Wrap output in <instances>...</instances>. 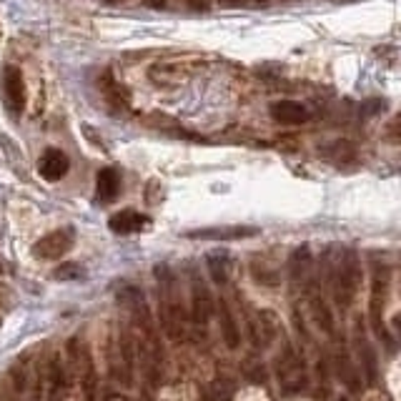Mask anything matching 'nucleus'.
I'll return each instance as SVG.
<instances>
[{
  "label": "nucleus",
  "instance_id": "obj_10",
  "mask_svg": "<svg viewBox=\"0 0 401 401\" xmlns=\"http://www.w3.org/2000/svg\"><path fill=\"white\" fill-rule=\"evenodd\" d=\"M306 291H309V294H306V306H309L311 319L316 321L319 329L326 331L329 336H334V316H331L329 306H326V298L321 296L319 286H316V283H309Z\"/></svg>",
  "mask_w": 401,
  "mask_h": 401
},
{
  "label": "nucleus",
  "instance_id": "obj_9",
  "mask_svg": "<svg viewBox=\"0 0 401 401\" xmlns=\"http://www.w3.org/2000/svg\"><path fill=\"white\" fill-rule=\"evenodd\" d=\"M188 238H206V241H241V238L258 236L256 226H218V229H198L186 233Z\"/></svg>",
  "mask_w": 401,
  "mask_h": 401
},
{
  "label": "nucleus",
  "instance_id": "obj_13",
  "mask_svg": "<svg viewBox=\"0 0 401 401\" xmlns=\"http://www.w3.org/2000/svg\"><path fill=\"white\" fill-rule=\"evenodd\" d=\"M271 118L281 125H301L309 121V111L306 105L298 103V100H276L271 105Z\"/></svg>",
  "mask_w": 401,
  "mask_h": 401
},
{
  "label": "nucleus",
  "instance_id": "obj_23",
  "mask_svg": "<svg viewBox=\"0 0 401 401\" xmlns=\"http://www.w3.org/2000/svg\"><path fill=\"white\" fill-rule=\"evenodd\" d=\"M145 201H148L151 206H156V204L163 201V188H161L158 181H151V184L145 186Z\"/></svg>",
  "mask_w": 401,
  "mask_h": 401
},
{
  "label": "nucleus",
  "instance_id": "obj_11",
  "mask_svg": "<svg viewBox=\"0 0 401 401\" xmlns=\"http://www.w3.org/2000/svg\"><path fill=\"white\" fill-rule=\"evenodd\" d=\"M191 311L196 323H208L211 314H213V296H211L208 286L201 281V276L191 278Z\"/></svg>",
  "mask_w": 401,
  "mask_h": 401
},
{
  "label": "nucleus",
  "instance_id": "obj_21",
  "mask_svg": "<svg viewBox=\"0 0 401 401\" xmlns=\"http://www.w3.org/2000/svg\"><path fill=\"white\" fill-rule=\"evenodd\" d=\"M53 278H58V281H78V278H83V266H78V263H60L58 269L53 271Z\"/></svg>",
  "mask_w": 401,
  "mask_h": 401
},
{
  "label": "nucleus",
  "instance_id": "obj_17",
  "mask_svg": "<svg viewBox=\"0 0 401 401\" xmlns=\"http://www.w3.org/2000/svg\"><path fill=\"white\" fill-rule=\"evenodd\" d=\"M354 344H356V351H359V359H362V366L366 371L368 382H374L376 379V354L371 349V344L364 339V331H362V323H359V329L354 334Z\"/></svg>",
  "mask_w": 401,
  "mask_h": 401
},
{
  "label": "nucleus",
  "instance_id": "obj_14",
  "mask_svg": "<svg viewBox=\"0 0 401 401\" xmlns=\"http://www.w3.org/2000/svg\"><path fill=\"white\" fill-rule=\"evenodd\" d=\"M121 193V173L116 168H100L96 176V196L103 204H113Z\"/></svg>",
  "mask_w": 401,
  "mask_h": 401
},
{
  "label": "nucleus",
  "instance_id": "obj_7",
  "mask_svg": "<svg viewBox=\"0 0 401 401\" xmlns=\"http://www.w3.org/2000/svg\"><path fill=\"white\" fill-rule=\"evenodd\" d=\"M148 226H151V218L133 208H123L108 218V229L113 233H118V236H131V233H139V231L148 229Z\"/></svg>",
  "mask_w": 401,
  "mask_h": 401
},
{
  "label": "nucleus",
  "instance_id": "obj_5",
  "mask_svg": "<svg viewBox=\"0 0 401 401\" xmlns=\"http://www.w3.org/2000/svg\"><path fill=\"white\" fill-rule=\"evenodd\" d=\"M0 83H3V100H6V108L10 113H20L26 108V78H23L20 68H15V66L3 68Z\"/></svg>",
  "mask_w": 401,
  "mask_h": 401
},
{
  "label": "nucleus",
  "instance_id": "obj_27",
  "mask_svg": "<svg viewBox=\"0 0 401 401\" xmlns=\"http://www.w3.org/2000/svg\"><path fill=\"white\" fill-rule=\"evenodd\" d=\"M339 401H349V399H346V396H344V399H339Z\"/></svg>",
  "mask_w": 401,
  "mask_h": 401
},
{
  "label": "nucleus",
  "instance_id": "obj_8",
  "mask_svg": "<svg viewBox=\"0 0 401 401\" xmlns=\"http://www.w3.org/2000/svg\"><path fill=\"white\" fill-rule=\"evenodd\" d=\"M71 171V158L66 156V151H60V148H48L38 161V173L46 181L55 184L60 178H66V173Z\"/></svg>",
  "mask_w": 401,
  "mask_h": 401
},
{
  "label": "nucleus",
  "instance_id": "obj_12",
  "mask_svg": "<svg viewBox=\"0 0 401 401\" xmlns=\"http://www.w3.org/2000/svg\"><path fill=\"white\" fill-rule=\"evenodd\" d=\"M289 281L294 289H306L311 283V251L309 246H298L289 256Z\"/></svg>",
  "mask_w": 401,
  "mask_h": 401
},
{
  "label": "nucleus",
  "instance_id": "obj_4",
  "mask_svg": "<svg viewBox=\"0 0 401 401\" xmlns=\"http://www.w3.org/2000/svg\"><path fill=\"white\" fill-rule=\"evenodd\" d=\"M73 244H75V233H73V229L51 231V233H46L40 241H35L33 244V256L40 258V261H53V258L66 256L68 251L73 249Z\"/></svg>",
  "mask_w": 401,
  "mask_h": 401
},
{
  "label": "nucleus",
  "instance_id": "obj_20",
  "mask_svg": "<svg viewBox=\"0 0 401 401\" xmlns=\"http://www.w3.org/2000/svg\"><path fill=\"white\" fill-rule=\"evenodd\" d=\"M251 278L258 283V286H269V289H276L281 286V274H278L274 266H266L261 261H251Z\"/></svg>",
  "mask_w": 401,
  "mask_h": 401
},
{
  "label": "nucleus",
  "instance_id": "obj_26",
  "mask_svg": "<svg viewBox=\"0 0 401 401\" xmlns=\"http://www.w3.org/2000/svg\"><path fill=\"white\" fill-rule=\"evenodd\" d=\"M394 326H396V329L401 331V311H399V314L394 316Z\"/></svg>",
  "mask_w": 401,
  "mask_h": 401
},
{
  "label": "nucleus",
  "instance_id": "obj_22",
  "mask_svg": "<svg viewBox=\"0 0 401 401\" xmlns=\"http://www.w3.org/2000/svg\"><path fill=\"white\" fill-rule=\"evenodd\" d=\"M384 139L391 141V143H401V111L396 113L394 118L386 123V131H384Z\"/></svg>",
  "mask_w": 401,
  "mask_h": 401
},
{
  "label": "nucleus",
  "instance_id": "obj_2",
  "mask_svg": "<svg viewBox=\"0 0 401 401\" xmlns=\"http://www.w3.org/2000/svg\"><path fill=\"white\" fill-rule=\"evenodd\" d=\"M204 68L201 58H171V60H158L148 68V78L153 86L158 88H176L184 86L186 80H191L196 71Z\"/></svg>",
  "mask_w": 401,
  "mask_h": 401
},
{
  "label": "nucleus",
  "instance_id": "obj_15",
  "mask_svg": "<svg viewBox=\"0 0 401 401\" xmlns=\"http://www.w3.org/2000/svg\"><path fill=\"white\" fill-rule=\"evenodd\" d=\"M218 319H221V334H224V344L231 351H236L241 346V331H238L236 316L231 311V306L226 303V298H221L218 303Z\"/></svg>",
  "mask_w": 401,
  "mask_h": 401
},
{
  "label": "nucleus",
  "instance_id": "obj_28",
  "mask_svg": "<svg viewBox=\"0 0 401 401\" xmlns=\"http://www.w3.org/2000/svg\"><path fill=\"white\" fill-rule=\"evenodd\" d=\"M0 271H3V263H0Z\"/></svg>",
  "mask_w": 401,
  "mask_h": 401
},
{
  "label": "nucleus",
  "instance_id": "obj_3",
  "mask_svg": "<svg viewBox=\"0 0 401 401\" xmlns=\"http://www.w3.org/2000/svg\"><path fill=\"white\" fill-rule=\"evenodd\" d=\"M389 298V266L382 261L371 263V294H368V319L376 336L386 339V326H384V309Z\"/></svg>",
  "mask_w": 401,
  "mask_h": 401
},
{
  "label": "nucleus",
  "instance_id": "obj_18",
  "mask_svg": "<svg viewBox=\"0 0 401 401\" xmlns=\"http://www.w3.org/2000/svg\"><path fill=\"white\" fill-rule=\"evenodd\" d=\"M206 266H208L211 278H213L218 286H224V283L229 281L231 261H229V256H226L224 251H211L208 256H206Z\"/></svg>",
  "mask_w": 401,
  "mask_h": 401
},
{
  "label": "nucleus",
  "instance_id": "obj_24",
  "mask_svg": "<svg viewBox=\"0 0 401 401\" xmlns=\"http://www.w3.org/2000/svg\"><path fill=\"white\" fill-rule=\"evenodd\" d=\"M188 6L196 8V10H206V8H208V0H188Z\"/></svg>",
  "mask_w": 401,
  "mask_h": 401
},
{
  "label": "nucleus",
  "instance_id": "obj_19",
  "mask_svg": "<svg viewBox=\"0 0 401 401\" xmlns=\"http://www.w3.org/2000/svg\"><path fill=\"white\" fill-rule=\"evenodd\" d=\"M100 91H103L105 100H108L113 108H128V93L123 91V86H118V83L113 80L111 73H105L103 78H100Z\"/></svg>",
  "mask_w": 401,
  "mask_h": 401
},
{
  "label": "nucleus",
  "instance_id": "obj_6",
  "mask_svg": "<svg viewBox=\"0 0 401 401\" xmlns=\"http://www.w3.org/2000/svg\"><path fill=\"white\" fill-rule=\"evenodd\" d=\"M278 374H281V382L286 391H298V389L306 386V374H303V364L291 346H286L278 359Z\"/></svg>",
  "mask_w": 401,
  "mask_h": 401
},
{
  "label": "nucleus",
  "instance_id": "obj_1",
  "mask_svg": "<svg viewBox=\"0 0 401 401\" xmlns=\"http://www.w3.org/2000/svg\"><path fill=\"white\" fill-rule=\"evenodd\" d=\"M359 286H362V261L356 251H344L339 263L331 269V294L336 306L341 311L349 309L359 294Z\"/></svg>",
  "mask_w": 401,
  "mask_h": 401
},
{
  "label": "nucleus",
  "instance_id": "obj_16",
  "mask_svg": "<svg viewBox=\"0 0 401 401\" xmlns=\"http://www.w3.org/2000/svg\"><path fill=\"white\" fill-rule=\"evenodd\" d=\"M334 366H336L339 379H341L354 394H359V391H362V376L356 374V368H354V364L349 362V356L344 354V351H339V354L334 356Z\"/></svg>",
  "mask_w": 401,
  "mask_h": 401
},
{
  "label": "nucleus",
  "instance_id": "obj_25",
  "mask_svg": "<svg viewBox=\"0 0 401 401\" xmlns=\"http://www.w3.org/2000/svg\"><path fill=\"white\" fill-rule=\"evenodd\" d=\"M143 3L148 8H163L166 6V0H143Z\"/></svg>",
  "mask_w": 401,
  "mask_h": 401
}]
</instances>
